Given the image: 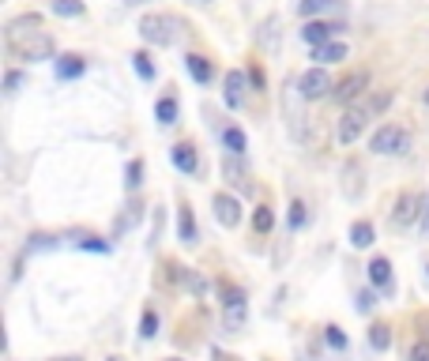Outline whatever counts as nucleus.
Masks as SVG:
<instances>
[{
    "label": "nucleus",
    "instance_id": "nucleus-1",
    "mask_svg": "<svg viewBox=\"0 0 429 361\" xmlns=\"http://www.w3.org/2000/svg\"><path fill=\"white\" fill-rule=\"evenodd\" d=\"M8 49L16 61H49L53 57V38L42 31L38 16H23L16 23H8Z\"/></svg>",
    "mask_w": 429,
    "mask_h": 361
},
{
    "label": "nucleus",
    "instance_id": "nucleus-2",
    "mask_svg": "<svg viewBox=\"0 0 429 361\" xmlns=\"http://www.w3.org/2000/svg\"><path fill=\"white\" fill-rule=\"evenodd\" d=\"M392 90H377V95H366L358 105H351V110L343 113V120H339V128H335V140H339L343 147H351V143H358L361 140V132L369 128V120L373 117H381L388 105H392Z\"/></svg>",
    "mask_w": 429,
    "mask_h": 361
},
{
    "label": "nucleus",
    "instance_id": "nucleus-3",
    "mask_svg": "<svg viewBox=\"0 0 429 361\" xmlns=\"http://www.w3.org/2000/svg\"><path fill=\"white\" fill-rule=\"evenodd\" d=\"M369 151H373V155H407V151H410L407 128H399V125H381L377 132H373V140H369Z\"/></svg>",
    "mask_w": 429,
    "mask_h": 361
},
{
    "label": "nucleus",
    "instance_id": "nucleus-4",
    "mask_svg": "<svg viewBox=\"0 0 429 361\" xmlns=\"http://www.w3.org/2000/svg\"><path fill=\"white\" fill-rule=\"evenodd\" d=\"M173 31H177V23H173L170 16H158V11L140 19V34L151 46H173Z\"/></svg>",
    "mask_w": 429,
    "mask_h": 361
},
{
    "label": "nucleus",
    "instance_id": "nucleus-5",
    "mask_svg": "<svg viewBox=\"0 0 429 361\" xmlns=\"http://www.w3.org/2000/svg\"><path fill=\"white\" fill-rule=\"evenodd\" d=\"M298 90H301V98H309V102H316V98H328L331 95V75H328V68H309V72H301V79H298Z\"/></svg>",
    "mask_w": 429,
    "mask_h": 361
},
{
    "label": "nucleus",
    "instance_id": "nucleus-6",
    "mask_svg": "<svg viewBox=\"0 0 429 361\" xmlns=\"http://www.w3.org/2000/svg\"><path fill=\"white\" fill-rule=\"evenodd\" d=\"M366 87H369V72H351L346 79H339L331 90V102L339 105H351L354 98H366Z\"/></svg>",
    "mask_w": 429,
    "mask_h": 361
},
{
    "label": "nucleus",
    "instance_id": "nucleus-7",
    "mask_svg": "<svg viewBox=\"0 0 429 361\" xmlns=\"http://www.w3.org/2000/svg\"><path fill=\"white\" fill-rule=\"evenodd\" d=\"M422 219V199L414 196V192H403L396 199V207H392V226H399V230H403V226H414Z\"/></svg>",
    "mask_w": 429,
    "mask_h": 361
},
{
    "label": "nucleus",
    "instance_id": "nucleus-8",
    "mask_svg": "<svg viewBox=\"0 0 429 361\" xmlns=\"http://www.w3.org/2000/svg\"><path fill=\"white\" fill-rule=\"evenodd\" d=\"M226 328H230V331H241V324H245V320H249V305H245V293H241V290H234V286H226Z\"/></svg>",
    "mask_w": 429,
    "mask_h": 361
},
{
    "label": "nucleus",
    "instance_id": "nucleus-9",
    "mask_svg": "<svg viewBox=\"0 0 429 361\" xmlns=\"http://www.w3.org/2000/svg\"><path fill=\"white\" fill-rule=\"evenodd\" d=\"M339 31H343L339 23H320V19H309V23L301 26V38L316 49V46H324V42H335V34H339Z\"/></svg>",
    "mask_w": 429,
    "mask_h": 361
},
{
    "label": "nucleus",
    "instance_id": "nucleus-10",
    "mask_svg": "<svg viewBox=\"0 0 429 361\" xmlns=\"http://www.w3.org/2000/svg\"><path fill=\"white\" fill-rule=\"evenodd\" d=\"M211 204H214V219H219V222L226 226V230H234V226L241 222V204H237L234 196H226V192H219V196L211 199Z\"/></svg>",
    "mask_w": 429,
    "mask_h": 361
},
{
    "label": "nucleus",
    "instance_id": "nucleus-11",
    "mask_svg": "<svg viewBox=\"0 0 429 361\" xmlns=\"http://www.w3.org/2000/svg\"><path fill=\"white\" fill-rule=\"evenodd\" d=\"M166 271H170L173 283L185 286V290H192V293H204V290H207V286H204V278H200V275L192 271V267H177V263H170Z\"/></svg>",
    "mask_w": 429,
    "mask_h": 361
},
{
    "label": "nucleus",
    "instance_id": "nucleus-12",
    "mask_svg": "<svg viewBox=\"0 0 429 361\" xmlns=\"http://www.w3.org/2000/svg\"><path fill=\"white\" fill-rule=\"evenodd\" d=\"M222 98H226V105H230V110H237L241 98H245V75H241V72H226V90H222Z\"/></svg>",
    "mask_w": 429,
    "mask_h": 361
},
{
    "label": "nucleus",
    "instance_id": "nucleus-13",
    "mask_svg": "<svg viewBox=\"0 0 429 361\" xmlns=\"http://www.w3.org/2000/svg\"><path fill=\"white\" fill-rule=\"evenodd\" d=\"M313 61L320 68H324V64H339V61H346V46L343 42H324V46L313 49Z\"/></svg>",
    "mask_w": 429,
    "mask_h": 361
},
{
    "label": "nucleus",
    "instance_id": "nucleus-14",
    "mask_svg": "<svg viewBox=\"0 0 429 361\" xmlns=\"http://www.w3.org/2000/svg\"><path fill=\"white\" fill-rule=\"evenodd\" d=\"M83 72H87V61L79 57V53H64V57L57 61V75L61 79H79Z\"/></svg>",
    "mask_w": 429,
    "mask_h": 361
},
{
    "label": "nucleus",
    "instance_id": "nucleus-15",
    "mask_svg": "<svg viewBox=\"0 0 429 361\" xmlns=\"http://www.w3.org/2000/svg\"><path fill=\"white\" fill-rule=\"evenodd\" d=\"M185 64H189V72H192L196 83H211V79H214V64H211L207 57H200V53H189Z\"/></svg>",
    "mask_w": 429,
    "mask_h": 361
},
{
    "label": "nucleus",
    "instance_id": "nucleus-16",
    "mask_svg": "<svg viewBox=\"0 0 429 361\" xmlns=\"http://www.w3.org/2000/svg\"><path fill=\"white\" fill-rule=\"evenodd\" d=\"M369 283L377 290H392V263H388L384 256H377L369 263Z\"/></svg>",
    "mask_w": 429,
    "mask_h": 361
},
{
    "label": "nucleus",
    "instance_id": "nucleus-17",
    "mask_svg": "<svg viewBox=\"0 0 429 361\" xmlns=\"http://www.w3.org/2000/svg\"><path fill=\"white\" fill-rule=\"evenodd\" d=\"M170 158H173V166H177L181 173H196V166H200V162H196V147H192V143H177Z\"/></svg>",
    "mask_w": 429,
    "mask_h": 361
},
{
    "label": "nucleus",
    "instance_id": "nucleus-18",
    "mask_svg": "<svg viewBox=\"0 0 429 361\" xmlns=\"http://www.w3.org/2000/svg\"><path fill=\"white\" fill-rule=\"evenodd\" d=\"M177 234H181V241H196V219H192V207L189 204H181V211H177Z\"/></svg>",
    "mask_w": 429,
    "mask_h": 361
},
{
    "label": "nucleus",
    "instance_id": "nucleus-19",
    "mask_svg": "<svg viewBox=\"0 0 429 361\" xmlns=\"http://www.w3.org/2000/svg\"><path fill=\"white\" fill-rule=\"evenodd\" d=\"M53 16L79 19V16H83V0H53Z\"/></svg>",
    "mask_w": 429,
    "mask_h": 361
},
{
    "label": "nucleus",
    "instance_id": "nucleus-20",
    "mask_svg": "<svg viewBox=\"0 0 429 361\" xmlns=\"http://www.w3.org/2000/svg\"><path fill=\"white\" fill-rule=\"evenodd\" d=\"M351 245L354 248H369L373 245V226L369 222H354L351 226Z\"/></svg>",
    "mask_w": 429,
    "mask_h": 361
},
{
    "label": "nucleus",
    "instance_id": "nucleus-21",
    "mask_svg": "<svg viewBox=\"0 0 429 361\" xmlns=\"http://www.w3.org/2000/svg\"><path fill=\"white\" fill-rule=\"evenodd\" d=\"M272 226H275L272 207H257V211H252V230H257V234H272Z\"/></svg>",
    "mask_w": 429,
    "mask_h": 361
},
{
    "label": "nucleus",
    "instance_id": "nucleus-22",
    "mask_svg": "<svg viewBox=\"0 0 429 361\" xmlns=\"http://www.w3.org/2000/svg\"><path fill=\"white\" fill-rule=\"evenodd\" d=\"M155 117H158V125H173V120H177V102H173V98H158Z\"/></svg>",
    "mask_w": 429,
    "mask_h": 361
},
{
    "label": "nucleus",
    "instance_id": "nucleus-23",
    "mask_svg": "<svg viewBox=\"0 0 429 361\" xmlns=\"http://www.w3.org/2000/svg\"><path fill=\"white\" fill-rule=\"evenodd\" d=\"M222 143L230 147V155H245V143L249 140H245V132H241V128H226L222 132Z\"/></svg>",
    "mask_w": 429,
    "mask_h": 361
},
{
    "label": "nucleus",
    "instance_id": "nucleus-24",
    "mask_svg": "<svg viewBox=\"0 0 429 361\" xmlns=\"http://www.w3.org/2000/svg\"><path fill=\"white\" fill-rule=\"evenodd\" d=\"M369 342H373V350H388V346H392V331H388V324H373Z\"/></svg>",
    "mask_w": 429,
    "mask_h": 361
},
{
    "label": "nucleus",
    "instance_id": "nucleus-25",
    "mask_svg": "<svg viewBox=\"0 0 429 361\" xmlns=\"http://www.w3.org/2000/svg\"><path fill=\"white\" fill-rule=\"evenodd\" d=\"M335 4V0H298V11H301V19H313L320 16V11H328Z\"/></svg>",
    "mask_w": 429,
    "mask_h": 361
},
{
    "label": "nucleus",
    "instance_id": "nucleus-26",
    "mask_svg": "<svg viewBox=\"0 0 429 361\" xmlns=\"http://www.w3.org/2000/svg\"><path fill=\"white\" fill-rule=\"evenodd\" d=\"M132 68H136L140 79H155V64H151L147 53H136V57H132Z\"/></svg>",
    "mask_w": 429,
    "mask_h": 361
},
{
    "label": "nucleus",
    "instance_id": "nucleus-27",
    "mask_svg": "<svg viewBox=\"0 0 429 361\" xmlns=\"http://www.w3.org/2000/svg\"><path fill=\"white\" fill-rule=\"evenodd\" d=\"M155 331H158V316H155V309H147L143 320H140V335L143 339H155Z\"/></svg>",
    "mask_w": 429,
    "mask_h": 361
},
{
    "label": "nucleus",
    "instance_id": "nucleus-28",
    "mask_svg": "<svg viewBox=\"0 0 429 361\" xmlns=\"http://www.w3.org/2000/svg\"><path fill=\"white\" fill-rule=\"evenodd\" d=\"M305 219H309V215H305V204H301V199H294V204H290V226L298 230V226H305Z\"/></svg>",
    "mask_w": 429,
    "mask_h": 361
},
{
    "label": "nucleus",
    "instance_id": "nucleus-29",
    "mask_svg": "<svg viewBox=\"0 0 429 361\" xmlns=\"http://www.w3.org/2000/svg\"><path fill=\"white\" fill-rule=\"evenodd\" d=\"M324 339H328V346H335V350H343V346H346L343 328H324Z\"/></svg>",
    "mask_w": 429,
    "mask_h": 361
},
{
    "label": "nucleus",
    "instance_id": "nucleus-30",
    "mask_svg": "<svg viewBox=\"0 0 429 361\" xmlns=\"http://www.w3.org/2000/svg\"><path fill=\"white\" fill-rule=\"evenodd\" d=\"M373 305H377L373 290H361V293H358V301H354V309H358V313H373Z\"/></svg>",
    "mask_w": 429,
    "mask_h": 361
},
{
    "label": "nucleus",
    "instance_id": "nucleus-31",
    "mask_svg": "<svg viewBox=\"0 0 429 361\" xmlns=\"http://www.w3.org/2000/svg\"><path fill=\"white\" fill-rule=\"evenodd\" d=\"M407 361H429V339L414 342V346H410V354H407Z\"/></svg>",
    "mask_w": 429,
    "mask_h": 361
},
{
    "label": "nucleus",
    "instance_id": "nucleus-32",
    "mask_svg": "<svg viewBox=\"0 0 429 361\" xmlns=\"http://www.w3.org/2000/svg\"><path fill=\"white\" fill-rule=\"evenodd\" d=\"M140 177H143V162H128V189H140Z\"/></svg>",
    "mask_w": 429,
    "mask_h": 361
},
{
    "label": "nucleus",
    "instance_id": "nucleus-33",
    "mask_svg": "<svg viewBox=\"0 0 429 361\" xmlns=\"http://www.w3.org/2000/svg\"><path fill=\"white\" fill-rule=\"evenodd\" d=\"M136 222H140V204H132L128 215H125V222H117V230H128V226H136Z\"/></svg>",
    "mask_w": 429,
    "mask_h": 361
},
{
    "label": "nucleus",
    "instance_id": "nucleus-34",
    "mask_svg": "<svg viewBox=\"0 0 429 361\" xmlns=\"http://www.w3.org/2000/svg\"><path fill=\"white\" fill-rule=\"evenodd\" d=\"M418 222H422V234H429V192L422 196V219Z\"/></svg>",
    "mask_w": 429,
    "mask_h": 361
},
{
    "label": "nucleus",
    "instance_id": "nucleus-35",
    "mask_svg": "<svg viewBox=\"0 0 429 361\" xmlns=\"http://www.w3.org/2000/svg\"><path fill=\"white\" fill-rule=\"evenodd\" d=\"M19 83H23V75H19V72H8V75H4V87H8V90H16Z\"/></svg>",
    "mask_w": 429,
    "mask_h": 361
},
{
    "label": "nucleus",
    "instance_id": "nucleus-36",
    "mask_svg": "<svg viewBox=\"0 0 429 361\" xmlns=\"http://www.w3.org/2000/svg\"><path fill=\"white\" fill-rule=\"evenodd\" d=\"M53 361H83V357H53Z\"/></svg>",
    "mask_w": 429,
    "mask_h": 361
},
{
    "label": "nucleus",
    "instance_id": "nucleus-37",
    "mask_svg": "<svg viewBox=\"0 0 429 361\" xmlns=\"http://www.w3.org/2000/svg\"><path fill=\"white\" fill-rule=\"evenodd\" d=\"M125 4H143V0H125Z\"/></svg>",
    "mask_w": 429,
    "mask_h": 361
},
{
    "label": "nucleus",
    "instance_id": "nucleus-38",
    "mask_svg": "<svg viewBox=\"0 0 429 361\" xmlns=\"http://www.w3.org/2000/svg\"><path fill=\"white\" fill-rule=\"evenodd\" d=\"M422 102H425V105H429V90H425V95H422Z\"/></svg>",
    "mask_w": 429,
    "mask_h": 361
},
{
    "label": "nucleus",
    "instance_id": "nucleus-39",
    "mask_svg": "<svg viewBox=\"0 0 429 361\" xmlns=\"http://www.w3.org/2000/svg\"><path fill=\"white\" fill-rule=\"evenodd\" d=\"M170 361H181V357H170Z\"/></svg>",
    "mask_w": 429,
    "mask_h": 361
},
{
    "label": "nucleus",
    "instance_id": "nucleus-40",
    "mask_svg": "<svg viewBox=\"0 0 429 361\" xmlns=\"http://www.w3.org/2000/svg\"><path fill=\"white\" fill-rule=\"evenodd\" d=\"M110 361H120V357H110Z\"/></svg>",
    "mask_w": 429,
    "mask_h": 361
},
{
    "label": "nucleus",
    "instance_id": "nucleus-41",
    "mask_svg": "<svg viewBox=\"0 0 429 361\" xmlns=\"http://www.w3.org/2000/svg\"><path fill=\"white\" fill-rule=\"evenodd\" d=\"M425 275H429V267H425Z\"/></svg>",
    "mask_w": 429,
    "mask_h": 361
},
{
    "label": "nucleus",
    "instance_id": "nucleus-42",
    "mask_svg": "<svg viewBox=\"0 0 429 361\" xmlns=\"http://www.w3.org/2000/svg\"><path fill=\"white\" fill-rule=\"evenodd\" d=\"M222 361H230V357H222Z\"/></svg>",
    "mask_w": 429,
    "mask_h": 361
}]
</instances>
